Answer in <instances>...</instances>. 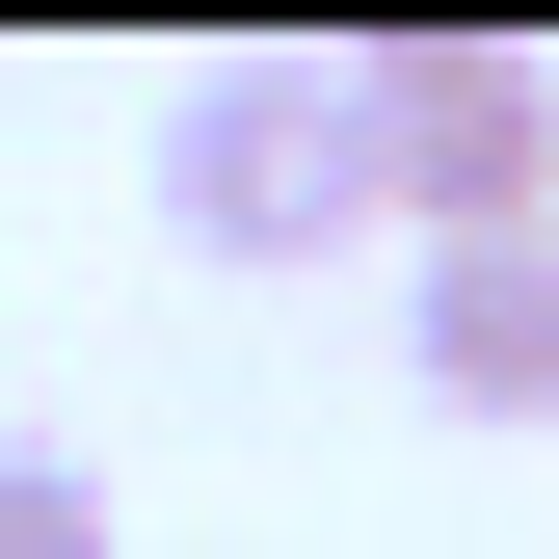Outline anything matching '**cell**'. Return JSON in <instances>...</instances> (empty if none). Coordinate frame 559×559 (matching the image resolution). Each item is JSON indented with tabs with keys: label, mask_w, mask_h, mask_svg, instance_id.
Wrapping results in <instances>:
<instances>
[{
	"label": "cell",
	"mask_w": 559,
	"mask_h": 559,
	"mask_svg": "<svg viewBox=\"0 0 559 559\" xmlns=\"http://www.w3.org/2000/svg\"><path fill=\"white\" fill-rule=\"evenodd\" d=\"M0 559H107V479L53 453V427H0Z\"/></svg>",
	"instance_id": "4"
},
{
	"label": "cell",
	"mask_w": 559,
	"mask_h": 559,
	"mask_svg": "<svg viewBox=\"0 0 559 559\" xmlns=\"http://www.w3.org/2000/svg\"><path fill=\"white\" fill-rule=\"evenodd\" d=\"M160 240L187 266H346L373 240V107H346V53H214V81L160 107Z\"/></svg>",
	"instance_id": "1"
},
{
	"label": "cell",
	"mask_w": 559,
	"mask_h": 559,
	"mask_svg": "<svg viewBox=\"0 0 559 559\" xmlns=\"http://www.w3.org/2000/svg\"><path fill=\"white\" fill-rule=\"evenodd\" d=\"M346 107H373V214H427V240H559V53H507V27H373Z\"/></svg>",
	"instance_id": "2"
},
{
	"label": "cell",
	"mask_w": 559,
	"mask_h": 559,
	"mask_svg": "<svg viewBox=\"0 0 559 559\" xmlns=\"http://www.w3.org/2000/svg\"><path fill=\"white\" fill-rule=\"evenodd\" d=\"M400 346H427L453 427H559V240H427L400 266Z\"/></svg>",
	"instance_id": "3"
}]
</instances>
